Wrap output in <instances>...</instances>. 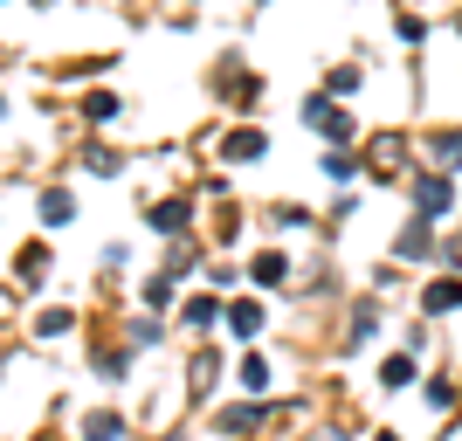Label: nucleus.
Masks as SVG:
<instances>
[{
    "label": "nucleus",
    "instance_id": "obj_1",
    "mask_svg": "<svg viewBox=\"0 0 462 441\" xmlns=\"http://www.w3.org/2000/svg\"><path fill=\"white\" fill-rule=\"evenodd\" d=\"M304 117H310V124H318V132H325V138H352V117L338 111L331 96H310V104H304Z\"/></svg>",
    "mask_w": 462,
    "mask_h": 441
},
{
    "label": "nucleus",
    "instance_id": "obj_12",
    "mask_svg": "<svg viewBox=\"0 0 462 441\" xmlns=\"http://www.w3.org/2000/svg\"><path fill=\"white\" fill-rule=\"evenodd\" d=\"M42 221H69V193H42Z\"/></svg>",
    "mask_w": 462,
    "mask_h": 441
},
{
    "label": "nucleus",
    "instance_id": "obj_16",
    "mask_svg": "<svg viewBox=\"0 0 462 441\" xmlns=\"http://www.w3.org/2000/svg\"><path fill=\"white\" fill-rule=\"evenodd\" d=\"M435 152H442V159H448V166H462V132H448V138H442V145H435Z\"/></svg>",
    "mask_w": 462,
    "mask_h": 441
},
{
    "label": "nucleus",
    "instance_id": "obj_3",
    "mask_svg": "<svg viewBox=\"0 0 462 441\" xmlns=\"http://www.w3.org/2000/svg\"><path fill=\"white\" fill-rule=\"evenodd\" d=\"M421 304H428V310H456V304H462V276H442V283H428Z\"/></svg>",
    "mask_w": 462,
    "mask_h": 441
},
{
    "label": "nucleus",
    "instance_id": "obj_6",
    "mask_svg": "<svg viewBox=\"0 0 462 441\" xmlns=\"http://www.w3.org/2000/svg\"><path fill=\"white\" fill-rule=\"evenodd\" d=\"M214 317H221V304H214V297H187V325H193V331L214 325Z\"/></svg>",
    "mask_w": 462,
    "mask_h": 441
},
{
    "label": "nucleus",
    "instance_id": "obj_13",
    "mask_svg": "<svg viewBox=\"0 0 462 441\" xmlns=\"http://www.w3.org/2000/svg\"><path fill=\"white\" fill-rule=\"evenodd\" d=\"M255 283H283V255H255Z\"/></svg>",
    "mask_w": 462,
    "mask_h": 441
},
{
    "label": "nucleus",
    "instance_id": "obj_17",
    "mask_svg": "<svg viewBox=\"0 0 462 441\" xmlns=\"http://www.w3.org/2000/svg\"><path fill=\"white\" fill-rule=\"evenodd\" d=\"M373 441H401V435H373Z\"/></svg>",
    "mask_w": 462,
    "mask_h": 441
},
{
    "label": "nucleus",
    "instance_id": "obj_15",
    "mask_svg": "<svg viewBox=\"0 0 462 441\" xmlns=\"http://www.w3.org/2000/svg\"><path fill=\"white\" fill-rule=\"evenodd\" d=\"M221 427H228V435H242V427H255V407H228V414H221Z\"/></svg>",
    "mask_w": 462,
    "mask_h": 441
},
{
    "label": "nucleus",
    "instance_id": "obj_9",
    "mask_svg": "<svg viewBox=\"0 0 462 441\" xmlns=\"http://www.w3.org/2000/svg\"><path fill=\"white\" fill-rule=\"evenodd\" d=\"M83 117H90V124H111L117 104H111V96H83Z\"/></svg>",
    "mask_w": 462,
    "mask_h": 441
},
{
    "label": "nucleus",
    "instance_id": "obj_8",
    "mask_svg": "<svg viewBox=\"0 0 462 441\" xmlns=\"http://www.w3.org/2000/svg\"><path fill=\"white\" fill-rule=\"evenodd\" d=\"M242 386H249V393H263V386H270V365L255 359V352H249V359H242Z\"/></svg>",
    "mask_w": 462,
    "mask_h": 441
},
{
    "label": "nucleus",
    "instance_id": "obj_11",
    "mask_svg": "<svg viewBox=\"0 0 462 441\" xmlns=\"http://www.w3.org/2000/svg\"><path fill=\"white\" fill-rule=\"evenodd\" d=\"M83 435H90V441H111V435H117V414H90V421H83Z\"/></svg>",
    "mask_w": 462,
    "mask_h": 441
},
{
    "label": "nucleus",
    "instance_id": "obj_2",
    "mask_svg": "<svg viewBox=\"0 0 462 441\" xmlns=\"http://www.w3.org/2000/svg\"><path fill=\"white\" fill-rule=\"evenodd\" d=\"M414 207H421V214H448V179L442 173L414 179Z\"/></svg>",
    "mask_w": 462,
    "mask_h": 441
},
{
    "label": "nucleus",
    "instance_id": "obj_7",
    "mask_svg": "<svg viewBox=\"0 0 462 441\" xmlns=\"http://www.w3.org/2000/svg\"><path fill=\"white\" fill-rule=\"evenodd\" d=\"M228 159H263V132H235L228 138Z\"/></svg>",
    "mask_w": 462,
    "mask_h": 441
},
{
    "label": "nucleus",
    "instance_id": "obj_5",
    "mask_svg": "<svg viewBox=\"0 0 462 441\" xmlns=\"http://www.w3.org/2000/svg\"><path fill=\"white\" fill-rule=\"evenodd\" d=\"M152 228H159V234H173V228H187V200H166V207L152 214Z\"/></svg>",
    "mask_w": 462,
    "mask_h": 441
},
{
    "label": "nucleus",
    "instance_id": "obj_4",
    "mask_svg": "<svg viewBox=\"0 0 462 441\" xmlns=\"http://www.w3.org/2000/svg\"><path fill=\"white\" fill-rule=\"evenodd\" d=\"M228 325L242 331V338H249V331H263V304H249V297H242V304H228Z\"/></svg>",
    "mask_w": 462,
    "mask_h": 441
},
{
    "label": "nucleus",
    "instance_id": "obj_14",
    "mask_svg": "<svg viewBox=\"0 0 462 441\" xmlns=\"http://www.w3.org/2000/svg\"><path fill=\"white\" fill-rule=\"evenodd\" d=\"M380 380H386V386H407V380H414V359H386Z\"/></svg>",
    "mask_w": 462,
    "mask_h": 441
},
{
    "label": "nucleus",
    "instance_id": "obj_10",
    "mask_svg": "<svg viewBox=\"0 0 462 441\" xmlns=\"http://www.w3.org/2000/svg\"><path fill=\"white\" fill-rule=\"evenodd\" d=\"M42 262H49V255H42V249H21V255H14V269H21V276H28V283H42Z\"/></svg>",
    "mask_w": 462,
    "mask_h": 441
}]
</instances>
